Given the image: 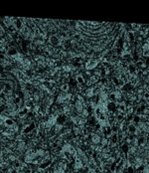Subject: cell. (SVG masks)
I'll list each match as a JSON object with an SVG mask.
<instances>
[{
    "label": "cell",
    "instance_id": "obj_1",
    "mask_svg": "<svg viewBox=\"0 0 149 173\" xmlns=\"http://www.w3.org/2000/svg\"><path fill=\"white\" fill-rule=\"evenodd\" d=\"M134 89V86L133 84L131 83V82H127V83H124V85L122 86V90L124 91V92H127L129 93L130 91H132Z\"/></svg>",
    "mask_w": 149,
    "mask_h": 173
},
{
    "label": "cell",
    "instance_id": "obj_2",
    "mask_svg": "<svg viewBox=\"0 0 149 173\" xmlns=\"http://www.w3.org/2000/svg\"><path fill=\"white\" fill-rule=\"evenodd\" d=\"M136 130H137V127L135 126V124L131 123V124H129V125L127 126V132L129 134H135Z\"/></svg>",
    "mask_w": 149,
    "mask_h": 173
},
{
    "label": "cell",
    "instance_id": "obj_3",
    "mask_svg": "<svg viewBox=\"0 0 149 173\" xmlns=\"http://www.w3.org/2000/svg\"><path fill=\"white\" fill-rule=\"evenodd\" d=\"M141 121V118H140V115H137V114H133V117H132V122L135 123V124H138L139 122Z\"/></svg>",
    "mask_w": 149,
    "mask_h": 173
},
{
    "label": "cell",
    "instance_id": "obj_4",
    "mask_svg": "<svg viewBox=\"0 0 149 173\" xmlns=\"http://www.w3.org/2000/svg\"><path fill=\"white\" fill-rule=\"evenodd\" d=\"M128 149H129V146H128V144L125 142V143H124L123 145H122V150H123V152L126 153V152H128Z\"/></svg>",
    "mask_w": 149,
    "mask_h": 173
},
{
    "label": "cell",
    "instance_id": "obj_5",
    "mask_svg": "<svg viewBox=\"0 0 149 173\" xmlns=\"http://www.w3.org/2000/svg\"><path fill=\"white\" fill-rule=\"evenodd\" d=\"M144 63H145V65H146L147 67H149V57L144 58Z\"/></svg>",
    "mask_w": 149,
    "mask_h": 173
},
{
    "label": "cell",
    "instance_id": "obj_6",
    "mask_svg": "<svg viewBox=\"0 0 149 173\" xmlns=\"http://www.w3.org/2000/svg\"><path fill=\"white\" fill-rule=\"evenodd\" d=\"M128 171H129V173H132L133 172V168L132 167H129L128 168Z\"/></svg>",
    "mask_w": 149,
    "mask_h": 173
}]
</instances>
